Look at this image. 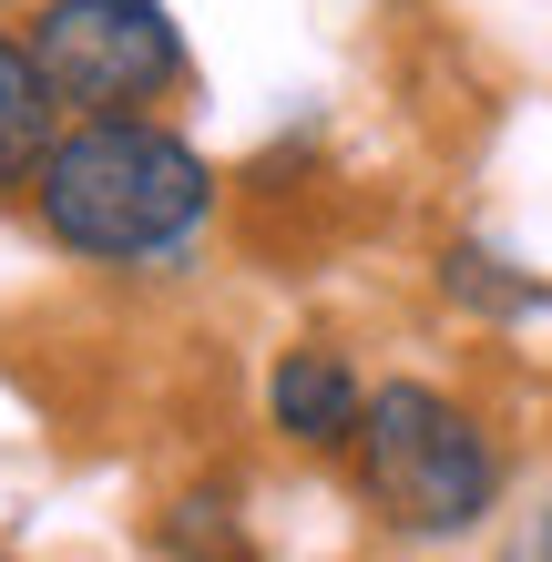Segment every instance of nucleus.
<instances>
[{"mask_svg":"<svg viewBox=\"0 0 552 562\" xmlns=\"http://www.w3.org/2000/svg\"><path fill=\"white\" fill-rule=\"evenodd\" d=\"M267 419L286 429L297 450H359V419H369V389L338 348H286L277 379H267Z\"/></svg>","mask_w":552,"mask_h":562,"instance_id":"20e7f679","label":"nucleus"},{"mask_svg":"<svg viewBox=\"0 0 552 562\" xmlns=\"http://www.w3.org/2000/svg\"><path fill=\"white\" fill-rule=\"evenodd\" d=\"M31 61H42L61 113H144L184 82V31L165 0H42L31 21Z\"/></svg>","mask_w":552,"mask_h":562,"instance_id":"7ed1b4c3","label":"nucleus"},{"mask_svg":"<svg viewBox=\"0 0 552 562\" xmlns=\"http://www.w3.org/2000/svg\"><path fill=\"white\" fill-rule=\"evenodd\" d=\"M502 562H552V502H542V512L522 521V532L502 542Z\"/></svg>","mask_w":552,"mask_h":562,"instance_id":"6e6552de","label":"nucleus"},{"mask_svg":"<svg viewBox=\"0 0 552 562\" xmlns=\"http://www.w3.org/2000/svg\"><path fill=\"white\" fill-rule=\"evenodd\" d=\"M440 286L461 296V307H481V317H532V307H542V286H532V277H511L492 246H450Z\"/></svg>","mask_w":552,"mask_h":562,"instance_id":"423d86ee","label":"nucleus"},{"mask_svg":"<svg viewBox=\"0 0 552 562\" xmlns=\"http://www.w3.org/2000/svg\"><path fill=\"white\" fill-rule=\"evenodd\" d=\"M359 471H369V502L399 521L409 542H450L492 512L502 491V460H492V429H481L461 400L419 379H388L369 389V419H359Z\"/></svg>","mask_w":552,"mask_h":562,"instance_id":"f03ea898","label":"nucleus"},{"mask_svg":"<svg viewBox=\"0 0 552 562\" xmlns=\"http://www.w3.org/2000/svg\"><path fill=\"white\" fill-rule=\"evenodd\" d=\"M165 552L174 562H256L246 532H236V502H215V491H194V502L165 512Z\"/></svg>","mask_w":552,"mask_h":562,"instance_id":"0eeeda50","label":"nucleus"},{"mask_svg":"<svg viewBox=\"0 0 552 562\" xmlns=\"http://www.w3.org/2000/svg\"><path fill=\"white\" fill-rule=\"evenodd\" d=\"M31 194H42L52 246L92 256V267H174L215 215V164L154 113H92L52 134Z\"/></svg>","mask_w":552,"mask_h":562,"instance_id":"f257e3e1","label":"nucleus"},{"mask_svg":"<svg viewBox=\"0 0 552 562\" xmlns=\"http://www.w3.org/2000/svg\"><path fill=\"white\" fill-rule=\"evenodd\" d=\"M52 134H61V103H52L42 61H31V42L0 31V194H21L31 175H42Z\"/></svg>","mask_w":552,"mask_h":562,"instance_id":"39448f33","label":"nucleus"}]
</instances>
